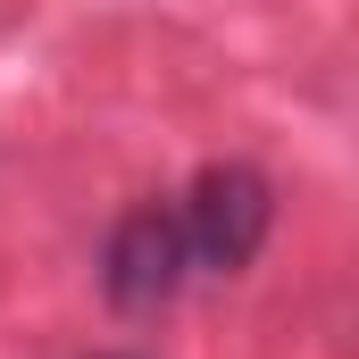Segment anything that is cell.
<instances>
[{
	"mask_svg": "<svg viewBox=\"0 0 359 359\" xmlns=\"http://www.w3.org/2000/svg\"><path fill=\"white\" fill-rule=\"evenodd\" d=\"M184 226V259L192 276H243L276 234V184L251 159H209L184 184V201H168Z\"/></svg>",
	"mask_w": 359,
	"mask_h": 359,
	"instance_id": "cell-1",
	"label": "cell"
},
{
	"mask_svg": "<svg viewBox=\"0 0 359 359\" xmlns=\"http://www.w3.org/2000/svg\"><path fill=\"white\" fill-rule=\"evenodd\" d=\"M184 284H192V259H184V226L168 201H142V209H126L117 226H109V243H100V292H109V309H126V318H151V309H168Z\"/></svg>",
	"mask_w": 359,
	"mask_h": 359,
	"instance_id": "cell-2",
	"label": "cell"
},
{
	"mask_svg": "<svg viewBox=\"0 0 359 359\" xmlns=\"http://www.w3.org/2000/svg\"><path fill=\"white\" fill-rule=\"evenodd\" d=\"M92 359H134V351H92Z\"/></svg>",
	"mask_w": 359,
	"mask_h": 359,
	"instance_id": "cell-3",
	"label": "cell"
}]
</instances>
